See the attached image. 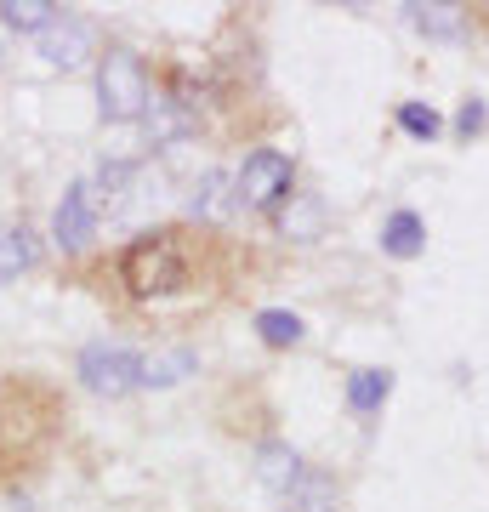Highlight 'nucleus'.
I'll return each instance as SVG.
<instances>
[{"instance_id":"1","label":"nucleus","mask_w":489,"mask_h":512,"mask_svg":"<svg viewBox=\"0 0 489 512\" xmlns=\"http://www.w3.org/2000/svg\"><path fill=\"white\" fill-rule=\"evenodd\" d=\"M222 239L194 228H148L114 256V274L131 302L165 308V302H194L205 285H217Z\"/></svg>"},{"instance_id":"2","label":"nucleus","mask_w":489,"mask_h":512,"mask_svg":"<svg viewBox=\"0 0 489 512\" xmlns=\"http://www.w3.org/2000/svg\"><path fill=\"white\" fill-rule=\"evenodd\" d=\"M57 433H63V399L46 382H18L0 387V484L29 473L52 456Z\"/></svg>"},{"instance_id":"3","label":"nucleus","mask_w":489,"mask_h":512,"mask_svg":"<svg viewBox=\"0 0 489 512\" xmlns=\"http://www.w3.org/2000/svg\"><path fill=\"white\" fill-rule=\"evenodd\" d=\"M148 69L143 57L126 52V46H109V52L97 57V109L103 120H137L148 114Z\"/></svg>"},{"instance_id":"4","label":"nucleus","mask_w":489,"mask_h":512,"mask_svg":"<svg viewBox=\"0 0 489 512\" xmlns=\"http://www.w3.org/2000/svg\"><path fill=\"white\" fill-rule=\"evenodd\" d=\"M80 382L103 399H126L131 387H143V353L120 348V342H91L80 353Z\"/></svg>"},{"instance_id":"5","label":"nucleus","mask_w":489,"mask_h":512,"mask_svg":"<svg viewBox=\"0 0 489 512\" xmlns=\"http://www.w3.org/2000/svg\"><path fill=\"white\" fill-rule=\"evenodd\" d=\"M290 183H296V165H290V154H279V148H256V154H245V165H239V205H256V211H268V205H279L290 194Z\"/></svg>"},{"instance_id":"6","label":"nucleus","mask_w":489,"mask_h":512,"mask_svg":"<svg viewBox=\"0 0 489 512\" xmlns=\"http://www.w3.org/2000/svg\"><path fill=\"white\" fill-rule=\"evenodd\" d=\"M40 57L57 63V69H80L91 57V29L80 18H69V12H57L52 29H40Z\"/></svg>"},{"instance_id":"7","label":"nucleus","mask_w":489,"mask_h":512,"mask_svg":"<svg viewBox=\"0 0 489 512\" xmlns=\"http://www.w3.org/2000/svg\"><path fill=\"white\" fill-rule=\"evenodd\" d=\"M91 228H97V211H91V188L86 183H74L69 194H63V205H57V217H52V234L63 251H80L91 239Z\"/></svg>"},{"instance_id":"8","label":"nucleus","mask_w":489,"mask_h":512,"mask_svg":"<svg viewBox=\"0 0 489 512\" xmlns=\"http://www.w3.org/2000/svg\"><path fill=\"white\" fill-rule=\"evenodd\" d=\"M302 473H308V467H302V456H296L290 444L268 439L262 450H256V478H262L268 490H285V495H290L296 484H302Z\"/></svg>"},{"instance_id":"9","label":"nucleus","mask_w":489,"mask_h":512,"mask_svg":"<svg viewBox=\"0 0 489 512\" xmlns=\"http://www.w3.org/2000/svg\"><path fill=\"white\" fill-rule=\"evenodd\" d=\"M404 12H410V23L421 35H433V40H455L467 29V6H450V0H410Z\"/></svg>"},{"instance_id":"10","label":"nucleus","mask_w":489,"mask_h":512,"mask_svg":"<svg viewBox=\"0 0 489 512\" xmlns=\"http://www.w3.org/2000/svg\"><path fill=\"white\" fill-rule=\"evenodd\" d=\"M279 234L313 245V239L325 234V200L319 194H290V205L279 211Z\"/></svg>"},{"instance_id":"11","label":"nucleus","mask_w":489,"mask_h":512,"mask_svg":"<svg viewBox=\"0 0 489 512\" xmlns=\"http://www.w3.org/2000/svg\"><path fill=\"white\" fill-rule=\"evenodd\" d=\"M387 393H393V376H387V370H353V376H347V404H353L359 416H376L381 404H387Z\"/></svg>"},{"instance_id":"12","label":"nucleus","mask_w":489,"mask_h":512,"mask_svg":"<svg viewBox=\"0 0 489 512\" xmlns=\"http://www.w3.org/2000/svg\"><path fill=\"white\" fill-rule=\"evenodd\" d=\"M381 245H387V256H421L427 228H421L416 211H393V217H387V228H381Z\"/></svg>"},{"instance_id":"13","label":"nucleus","mask_w":489,"mask_h":512,"mask_svg":"<svg viewBox=\"0 0 489 512\" xmlns=\"http://www.w3.org/2000/svg\"><path fill=\"white\" fill-rule=\"evenodd\" d=\"M57 12H63V6H52V0H6V6H0L6 29H23V35H40V29H52Z\"/></svg>"},{"instance_id":"14","label":"nucleus","mask_w":489,"mask_h":512,"mask_svg":"<svg viewBox=\"0 0 489 512\" xmlns=\"http://www.w3.org/2000/svg\"><path fill=\"white\" fill-rule=\"evenodd\" d=\"M336 484H330L325 473H302V484L290 490V501H285V512H336Z\"/></svg>"},{"instance_id":"15","label":"nucleus","mask_w":489,"mask_h":512,"mask_svg":"<svg viewBox=\"0 0 489 512\" xmlns=\"http://www.w3.org/2000/svg\"><path fill=\"white\" fill-rule=\"evenodd\" d=\"M302 319H296V313H285V308H262L256 313V336H262V342H268V348H296V342H302Z\"/></svg>"},{"instance_id":"16","label":"nucleus","mask_w":489,"mask_h":512,"mask_svg":"<svg viewBox=\"0 0 489 512\" xmlns=\"http://www.w3.org/2000/svg\"><path fill=\"white\" fill-rule=\"evenodd\" d=\"M35 239H29V234H23V228H18V234H0V285H12V279H18V274H29V268H35Z\"/></svg>"},{"instance_id":"17","label":"nucleus","mask_w":489,"mask_h":512,"mask_svg":"<svg viewBox=\"0 0 489 512\" xmlns=\"http://www.w3.org/2000/svg\"><path fill=\"white\" fill-rule=\"evenodd\" d=\"M188 370H194V353H188V348L154 353V359H143V387H177Z\"/></svg>"},{"instance_id":"18","label":"nucleus","mask_w":489,"mask_h":512,"mask_svg":"<svg viewBox=\"0 0 489 512\" xmlns=\"http://www.w3.org/2000/svg\"><path fill=\"white\" fill-rule=\"evenodd\" d=\"M399 126L410 131V137H421V143H433L438 131H444V120H438L427 103H399Z\"/></svg>"},{"instance_id":"19","label":"nucleus","mask_w":489,"mask_h":512,"mask_svg":"<svg viewBox=\"0 0 489 512\" xmlns=\"http://www.w3.org/2000/svg\"><path fill=\"white\" fill-rule=\"evenodd\" d=\"M148 120H154V137H160V143H171V137L188 131V114H182V103H171V97H160V103L148 109Z\"/></svg>"},{"instance_id":"20","label":"nucleus","mask_w":489,"mask_h":512,"mask_svg":"<svg viewBox=\"0 0 489 512\" xmlns=\"http://www.w3.org/2000/svg\"><path fill=\"white\" fill-rule=\"evenodd\" d=\"M484 103H478V97H472V103H461V114H455V131H461V137H478V131H484Z\"/></svg>"},{"instance_id":"21","label":"nucleus","mask_w":489,"mask_h":512,"mask_svg":"<svg viewBox=\"0 0 489 512\" xmlns=\"http://www.w3.org/2000/svg\"><path fill=\"white\" fill-rule=\"evenodd\" d=\"M217 194H222V177H217V171H211V177H205V183H200V194H194V211H205V217H211V211H217Z\"/></svg>"}]
</instances>
